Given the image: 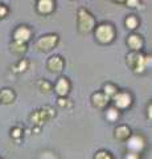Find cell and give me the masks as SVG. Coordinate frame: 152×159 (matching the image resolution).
Wrapping results in <instances>:
<instances>
[{
    "mask_svg": "<svg viewBox=\"0 0 152 159\" xmlns=\"http://www.w3.org/2000/svg\"><path fill=\"white\" fill-rule=\"evenodd\" d=\"M126 64L134 73H144L152 65V56L151 53L143 54L141 52H130L126 56Z\"/></svg>",
    "mask_w": 152,
    "mask_h": 159,
    "instance_id": "1",
    "label": "cell"
},
{
    "mask_svg": "<svg viewBox=\"0 0 152 159\" xmlns=\"http://www.w3.org/2000/svg\"><path fill=\"white\" fill-rule=\"evenodd\" d=\"M77 27L81 34H87L95 28V19L85 7H80L77 11Z\"/></svg>",
    "mask_w": 152,
    "mask_h": 159,
    "instance_id": "2",
    "label": "cell"
},
{
    "mask_svg": "<svg viewBox=\"0 0 152 159\" xmlns=\"http://www.w3.org/2000/svg\"><path fill=\"white\" fill-rule=\"evenodd\" d=\"M94 36L99 44H111L115 39V28L110 23H102L94 28Z\"/></svg>",
    "mask_w": 152,
    "mask_h": 159,
    "instance_id": "3",
    "label": "cell"
},
{
    "mask_svg": "<svg viewBox=\"0 0 152 159\" xmlns=\"http://www.w3.org/2000/svg\"><path fill=\"white\" fill-rule=\"evenodd\" d=\"M58 41H60L58 34H56V33H48V34H44V36L38 37V40L35 44V48L37 49L38 52L46 53V52H50L52 49H54L57 47Z\"/></svg>",
    "mask_w": 152,
    "mask_h": 159,
    "instance_id": "4",
    "label": "cell"
},
{
    "mask_svg": "<svg viewBox=\"0 0 152 159\" xmlns=\"http://www.w3.org/2000/svg\"><path fill=\"white\" fill-rule=\"evenodd\" d=\"M53 117H56V110L50 106H44L40 110H36L31 114V122L35 126H42L45 122L50 121Z\"/></svg>",
    "mask_w": 152,
    "mask_h": 159,
    "instance_id": "5",
    "label": "cell"
},
{
    "mask_svg": "<svg viewBox=\"0 0 152 159\" xmlns=\"http://www.w3.org/2000/svg\"><path fill=\"white\" fill-rule=\"evenodd\" d=\"M111 101L114 102V107L118 110H126L132 105V96L130 92H118L114 97L111 98Z\"/></svg>",
    "mask_w": 152,
    "mask_h": 159,
    "instance_id": "6",
    "label": "cell"
},
{
    "mask_svg": "<svg viewBox=\"0 0 152 159\" xmlns=\"http://www.w3.org/2000/svg\"><path fill=\"white\" fill-rule=\"evenodd\" d=\"M145 147V141L140 134H132L127 141V148L128 152H135V154H141V151Z\"/></svg>",
    "mask_w": 152,
    "mask_h": 159,
    "instance_id": "7",
    "label": "cell"
},
{
    "mask_svg": "<svg viewBox=\"0 0 152 159\" xmlns=\"http://www.w3.org/2000/svg\"><path fill=\"white\" fill-rule=\"evenodd\" d=\"M12 39H13V41L28 44V41L32 39V29L29 27H27V25H19L13 31Z\"/></svg>",
    "mask_w": 152,
    "mask_h": 159,
    "instance_id": "8",
    "label": "cell"
},
{
    "mask_svg": "<svg viewBox=\"0 0 152 159\" xmlns=\"http://www.w3.org/2000/svg\"><path fill=\"white\" fill-rule=\"evenodd\" d=\"M63 66H65V61L60 54H54V56H50L46 61V69L52 73H61L63 70Z\"/></svg>",
    "mask_w": 152,
    "mask_h": 159,
    "instance_id": "9",
    "label": "cell"
},
{
    "mask_svg": "<svg viewBox=\"0 0 152 159\" xmlns=\"http://www.w3.org/2000/svg\"><path fill=\"white\" fill-rule=\"evenodd\" d=\"M70 88H72V84L69 81V78L62 76L56 81L54 92L58 96V98H63V97H67V94L70 92Z\"/></svg>",
    "mask_w": 152,
    "mask_h": 159,
    "instance_id": "10",
    "label": "cell"
},
{
    "mask_svg": "<svg viewBox=\"0 0 152 159\" xmlns=\"http://www.w3.org/2000/svg\"><path fill=\"white\" fill-rule=\"evenodd\" d=\"M127 47L131 49V52H140L144 47V40L139 33H131L126 40Z\"/></svg>",
    "mask_w": 152,
    "mask_h": 159,
    "instance_id": "11",
    "label": "cell"
},
{
    "mask_svg": "<svg viewBox=\"0 0 152 159\" xmlns=\"http://www.w3.org/2000/svg\"><path fill=\"white\" fill-rule=\"evenodd\" d=\"M56 8V3L53 0H37L36 3V11L42 15V16H46V15H50Z\"/></svg>",
    "mask_w": 152,
    "mask_h": 159,
    "instance_id": "12",
    "label": "cell"
},
{
    "mask_svg": "<svg viewBox=\"0 0 152 159\" xmlns=\"http://www.w3.org/2000/svg\"><path fill=\"white\" fill-rule=\"evenodd\" d=\"M109 102H110V98L107 96H105L102 92H95V93L91 94V103H93V106L97 107V109L107 107Z\"/></svg>",
    "mask_w": 152,
    "mask_h": 159,
    "instance_id": "13",
    "label": "cell"
},
{
    "mask_svg": "<svg viewBox=\"0 0 152 159\" xmlns=\"http://www.w3.org/2000/svg\"><path fill=\"white\" fill-rule=\"evenodd\" d=\"M131 135H132V131L127 125H118L114 130V138L116 141L127 142Z\"/></svg>",
    "mask_w": 152,
    "mask_h": 159,
    "instance_id": "14",
    "label": "cell"
},
{
    "mask_svg": "<svg viewBox=\"0 0 152 159\" xmlns=\"http://www.w3.org/2000/svg\"><path fill=\"white\" fill-rule=\"evenodd\" d=\"M15 99H16V94H15L12 89L4 88L0 90V103H3V105H11V103L15 102Z\"/></svg>",
    "mask_w": 152,
    "mask_h": 159,
    "instance_id": "15",
    "label": "cell"
},
{
    "mask_svg": "<svg viewBox=\"0 0 152 159\" xmlns=\"http://www.w3.org/2000/svg\"><path fill=\"white\" fill-rule=\"evenodd\" d=\"M9 48H11V52L15 54V56H19L21 57L27 53L28 51V45L27 44H23V43H17V41H12L9 44Z\"/></svg>",
    "mask_w": 152,
    "mask_h": 159,
    "instance_id": "16",
    "label": "cell"
},
{
    "mask_svg": "<svg viewBox=\"0 0 152 159\" xmlns=\"http://www.w3.org/2000/svg\"><path fill=\"white\" fill-rule=\"evenodd\" d=\"M139 24H140V21L135 15H128L124 20V25L127 29H130V31H135V29L139 27Z\"/></svg>",
    "mask_w": 152,
    "mask_h": 159,
    "instance_id": "17",
    "label": "cell"
},
{
    "mask_svg": "<svg viewBox=\"0 0 152 159\" xmlns=\"http://www.w3.org/2000/svg\"><path fill=\"white\" fill-rule=\"evenodd\" d=\"M119 92V89L116 88V85H114V84H111V82H107L103 85V89H102V93L105 94V96H107L110 98V101H111V98L115 96V94Z\"/></svg>",
    "mask_w": 152,
    "mask_h": 159,
    "instance_id": "18",
    "label": "cell"
},
{
    "mask_svg": "<svg viewBox=\"0 0 152 159\" xmlns=\"http://www.w3.org/2000/svg\"><path fill=\"white\" fill-rule=\"evenodd\" d=\"M119 117H120V113L114 106H111L106 110V119L109 122H116L118 119H119Z\"/></svg>",
    "mask_w": 152,
    "mask_h": 159,
    "instance_id": "19",
    "label": "cell"
},
{
    "mask_svg": "<svg viewBox=\"0 0 152 159\" xmlns=\"http://www.w3.org/2000/svg\"><path fill=\"white\" fill-rule=\"evenodd\" d=\"M28 60L27 58H23L20 60V61L17 62V65H15L13 66V72H16V73H21V72H25L27 69H28Z\"/></svg>",
    "mask_w": 152,
    "mask_h": 159,
    "instance_id": "20",
    "label": "cell"
},
{
    "mask_svg": "<svg viewBox=\"0 0 152 159\" xmlns=\"http://www.w3.org/2000/svg\"><path fill=\"white\" fill-rule=\"evenodd\" d=\"M38 88H40V90L42 93L48 94L49 92L52 90V84L49 82V81H46V80H41V81L38 82Z\"/></svg>",
    "mask_w": 152,
    "mask_h": 159,
    "instance_id": "21",
    "label": "cell"
},
{
    "mask_svg": "<svg viewBox=\"0 0 152 159\" xmlns=\"http://www.w3.org/2000/svg\"><path fill=\"white\" fill-rule=\"evenodd\" d=\"M94 159H114L112 154L110 151H106V150H99L95 152Z\"/></svg>",
    "mask_w": 152,
    "mask_h": 159,
    "instance_id": "22",
    "label": "cell"
},
{
    "mask_svg": "<svg viewBox=\"0 0 152 159\" xmlns=\"http://www.w3.org/2000/svg\"><path fill=\"white\" fill-rule=\"evenodd\" d=\"M57 105L60 107H63V109H70L73 106V103H72V101L69 98L63 97V98H58L57 99Z\"/></svg>",
    "mask_w": 152,
    "mask_h": 159,
    "instance_id": "23",
    "label": "cell"
},
{
    "mask_svg": "<svg viewBox=\"0 0 152 159\" xmlns=\"http://www.w3.org/2000/svg\"><path fill=\"white\" fill-rule=\"evenodd\" d=\"M11 135H12V138H15V139H19L21 135H23V130L19 126H16V127H13L12 130H11Z\"/></svg>",
    "mask_w": 152,
    "mask_h": 159,
    "instance_id": "24",
    "label": "cell"
},
{
    "mask_svg": "<svg viewBox=\"0 0 152 159\" xmlns=\"http://www.w3.org/2000/svg\"><path fill=\"white\" fill-rule=\"evenodd\" d=\"M8 12H9V9H8V7L6 6V4H0V19L7 17Z\"/></svg>",
    "mask_w": 152,
    "mask_h": 159,
    "instance_id": "25",
    "label": "cell"
},
{
    "mask_svg": "<svg viewBox=\"0 0 152 159\" xmlns=\"http://www.w3.org/2000/svg\"><path fill=\"white\" fill-rule=\"evenodd\" d=\"M123 3L127 4V6L131 7V8H135V7H138L140 4V2H138V0H127V2H123Z\"/></svg>",
    "mask_w": 152,
    "mask_h": 159,
    "instance_id": "26",
    "label": "cell"
},
{
    "mask_svg": "<svg viewBox=\"0 0 152 159\" xmlns=\"http://www.w3.org/2000/svg\"><path fill=\"white\" fill-rule=\"evenodd\" d=\"M124 159H140V154H135V152H128L126 155Z\"/></svg>",
    "mask_w": 152,
    "mask_h": 159,
    "instance_id": "27",
    "label": "cell"
},
{
    "mask_svg": "<svg viewBox=\"0 0 152 159\" xmlns=\"http://www.w3.org/2000/svg\"><path fill=\"white\" fill-rule=\"evenodd\" d=\"M151 110H152V103L150 102V105H148V107H147V118L150 119H152V113H151Z\"/></svg>",
    "mask_w": 152,
    "mask_h": 159,
    "instance_id": "28",
    "label": "cell"
},
{
    "mask_svg": "<svg viewBox=\"0 0 152 159\" xmlns=\"http://www.w3.org/2000/svg\"><path fill=\"white\" fill-rule=\"evenodd\" d=\"M0 159H2V158H0Z\"/></svg>",
    "mask_w": 152,
    "mask_h": 159,
    "instance_id": "29",
    "label": "cell"
}]
</instances>
